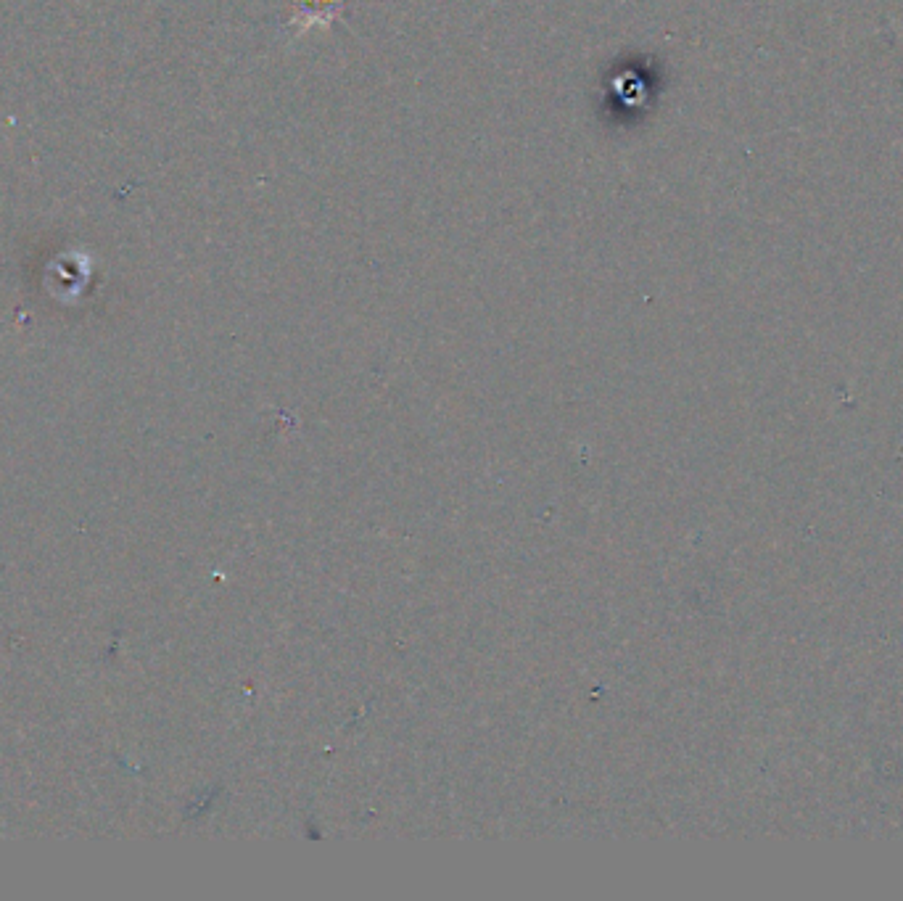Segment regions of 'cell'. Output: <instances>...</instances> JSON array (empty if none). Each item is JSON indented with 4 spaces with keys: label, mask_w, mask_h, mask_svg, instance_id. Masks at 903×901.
Returning a JSON list of instances; mask_svg holds the SVG:
<instances>
[]
</instances>
